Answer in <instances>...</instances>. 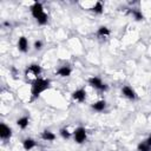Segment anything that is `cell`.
<instances>
[{
	"mask_svg": "<svg viewBox=\"0 0 151 151\" xmlns=\"http://www.w3.org/2000/svg\"><path fill=\"white\" fill-rule=\"evenodd\" d=\"M31 12H32V15L37 19L38 24L40 25L47 24V14L44 12L42 5L40 2H34L33 6L31 7Z\"/></svg>",
	"mask_w": 151,
	"mask_h": 151,
	"instance_id": "obj_1",
	"label": "cell"
},
{
	"mask_svg": "<svg viewBox=\"0 0 151 151\" xmlns=\"http://www.w3.org/2000/svg\"><path fill=\"white\" fill-rule=\"evenodd\" d=\"M57 74L60 76V77H68L71 74V68L70 66H61L58 71H57Z\"/></svg>",
	"mask_w": 151,
	"mask_h": 151,
	"instance_id": "obj_10",
	"label": "cell"
},
{
	"mask_svg": "<svg viewBox=\"0 0 151 151\" xmlns=\"http://www.w3.org/2000/svg\"><path fill=\"white\" fill-rule=\"evenodd\" d=\"M18 48L21 52H26L28 50V41L25 37H20L18 40Z\"/></svg>",
	"mask_w": 151,
	"mask_h": 151,
	"instance_id": "obj_8",
	"label": "cell"
},
{
	"mask_svg": "<svg viewBox=\"0 0 151 151\" xmlns=\"http://www.w3.org/2000/svg\"><path fill=\"white\" fill-rule=\"evenodd\" d=\"M40 72H41L40 66H39V65H35V64H32V65H29V66L26 68V71H25V77H26L27 79H33V81H34V80H37V79L39 78Z\"/></svg>",
	"mask_w": 151,
	"mask_h": 151,
	"instance_id": "obj_3",
	"label": "cell"
},
{
	"mask_svg": "<svg viewBox=\"0 0 151 151\" xmlns=\"http://www.w3.org/2000/svg\"><path fill=\"white\" fill-rule=\"evenodd\" d=\"M122 93H123L126 98H129V99H134V98H136V92H134L130 86H124V87L122 88Z\"/></svg>",
	"mask_w": 151,
	"mask_h": 151,
	"instance_id": "obj_9",
	"label": "cell"
},
{
	"mask_svg": "<svg viewBox=\"0 0 151 151\" xmlns=\"http://www.w3.org/2000/svg\"><path fill=\"white\" fill-rule=\"evenodd\" d=\"M73 137H74V140L78 143V144H81L83 142H85L86 139V130L84 127H78L76 129V131L73 132Z\"/></svg>",
	"mask_w": 151,
	"mask_h": 151,
	"instance_id": "obj_4",
	"label": "cell"
},
{
	"mask_svg": "<svg viewBox=\"0 0 151 151\" xmlns=\"http://www.w3.org/2000/svg\"><path fill=\"white\" fill-rule=\"evenodd\" d=\"M17 124H18V126L20 129H26L27 125H28V118L27 117H21V118H19L17 120Z\"/></svg>",
	"mask_w": 151,
	"mask_h": 151,
	"instance_id": "obj_14",
	"label": "cell"
},
{
	"mask_svg": "<svg viewBox=\"0 0 151 151\" xmlns=\"http://www.w3.org/2000/svg\"><path fill=\"white\" fill-rule=\"evenodd\" d=\"M109 34H110V29H109L106 26L99 27V29H98V32H97V35H98V37H107Z\"/></svg>",
	"mask_w": 151,
	"mask_h": 151,
	"instance_id": "obj_15",
	"label": "cell"
},
{
	"mask_svg": "<svg viewBox=\"0 0 151 151\" xmlns=\"http://www.w3.org/2000/svg\"><path fill=\"white\" fill-rule=\"evenodd\" d=\"M88 83H90L91 86H93L94 88L100 90V91H104V90L107 88V86H106V85L101 81V79L98 78V77H92V78H90V79H88Z\"/></svg>",
	"mask_w": 151,
	"mask_h": 151,
	"instance_id": "obj_5",
	"label": "cell"
},
{
	"mask_svg": "<svg viewBox=\"0 0 151 151\" xmlns=\"http://www.w3.org/2000/svg\"><path fill=\"white\" fill-rule=\"evenodd\" d=\"M11 134H12V130L6 124L2 123L0 125V137L2 139H8V138H11Z\"/></svg>",
	"mask_w": 151,
	"mask_h": 151,
	"instance_id": "obj_6",
	"label": "cell"
},
{
	"mask_svg": "<svg viewBox=\"0 0 151 151\" xmlns=\"http://www.w3.org/2000/svg\"><path fill=\"white\" fill-rule=\"evenodd\" d=\"M48 87H50V80L42 78H38L37 80H34L32 83V90H31L33 98H37L41 92H44Z\"/></svg>",
	"mask_w": 151,
	"mask_h": 151,
	"instance_id": "obj_2",
	"label": "cell"
},
{
	"mask_svg": "<svg viewBox=\"0 0 151 151\" xmlns=\"http://www.w3.org/2000/svg\"><path fill=\"white\" fill-rule=\"evenodd\" d=\"M105 106H106L105 100H99V101H97V103L92 104V109H93L94 111H98V112L103 111V110L105 109Z\"/></svg>",
	"mask_w": 151,
	"mask_h": 151,
	"instance_id": "obj_12",
	"label": "cell"
},
{
	"mask_svg": "<svg viewBox=\"0 0 151 151\" xmlns=\"http://www.w3.org/2000/svg\"><path fill=\"white\" fill-rule=\"evenodd\" d=\"M103 4L100 2V1H97L96 4H94V6L92 7V11L94 12V13H98V14H100V13H103Z\"/></svg>",
	"mask_w": 151,
	"mask_h": 151,
	"instance_id": "obj_16",
	"label": "cell"
},
{
	"mask_svg": "<svg viewBox=\"0 0 151 151\" xmlns=\"http://www.w3.org/2000/svg\"><path fill=\"white\" fill-rule=\"evenodd\" d=\"M41 47H42V42L40 40H38V41L34 42V48L35 50H41Z\"/></svg>",
	"mask_w": 151,
	"mask_h": 151,
	"instance_id": "obj_20",
	"label": "cell"
},
{
	"mask_svg": "<svg viewBox=\"0 0 151 151\" xmlns=\"http://www.w3.org/2000/svg\"><path fill=\"white\" fill-rule=\"evenodd\" d=\"M41 138H42L44 140H47V142H52V140H54V139H55V134H54L53 132H51V131H47V130H45V131L41 133Z\"/></svg>",
	"mask_w": 151,
	"mask_h": 151,
	"instance_id": "obj_11",
	"label": "cell"
},
{
	"mask_svg": "<svg viewBox=\"0 0 151 151\" xmlns=\"http://www.w3.org/2000/svg\"><path fill=\"white\" fill-rule=\"evenodd\" d=\"M35 146V142L32 139V138H26L24 140V149L25 150H31Z\"/></svg>",
	"mask_w": 151,
	"mask_h": 151,
	"instance_id": "obj_13",
	"label": "cell"
},
{
	"mask_svg": "<svg viewBox=\"0 0 151 151\" xmlns=\"http://www.w3.org/2000/svg\"><path fill=\"white\" fill-rule=\"evenodd\" d=\"M60 134H61V137H63L64 139H68V138L71 137V132H68L67 129H61V130H60Z\"/></svg>",
	"mask_w": 151,
	"mask_h": 151,
	"instance_id": "obj_19",
	"label": "cell"
},
{
	"mask_svg": "<svg viewBox=\"0 0 151 151\" xmlns=\"http://www.w3.org/2000/svg\"><path fill=\"white\" fill-rule=\"evenodd\" d=\"M138 151H151V146L149 144H146L145 142L144 143H140L138 145Z\"/></svg>",
	"mask_w": 151,
	"mask_h": 151,
	"instance_id": "obj_18",
	"label": "cell"
},
{
	"mask_svg": "<svg viewBox=\"0 0 151 151\" xmlns=\"http://www.w3.org/2000/svg\"><path fill=\"white\" fill-rule=\"evenodd\" d=\"M145 143H146V144H149V145L151 146V136H149V138L145 140Z\"/></svg>",
	"mask_w": 151,
	"mask_h": 151,
	"instance_id": "obj_21",
	"label": "cell"
},
{
	"mask_svg": "<svg viewBox=\"0 0 151 151\" xmlns=\"http://www.w3.org/2000/svg\"><path fill=\"white\" fill-rule=\"evenodd\" d=\"M85 97H86V93H85V91L83 88H79V90H77V91H74L72 93V98L74 100H77V101H79V103L84 101L85 100Z\"/></svg>",
	"mask_w": 151,
	"mask_h": 151,
	"instance_id": "obj_7",
	"label": "cell"
},
{
	"mask_svg": "<svg viewBox=\"0 0 151 151\" xmlns=\"http://www.w3.org/2000/svg\"><path fill=\"white\" fill-rule=\"evenodd\" d=\"M132 14H133L134 19H136V20H138V21L144 19V15H143V13H142L140 11H138V9H133V11H132Z\"/></svg>",
	"mask_w": 151,
	"mask_h": 151,
	"instance_id": "obj_17",
	"label": "cell"
}]
</instances>
